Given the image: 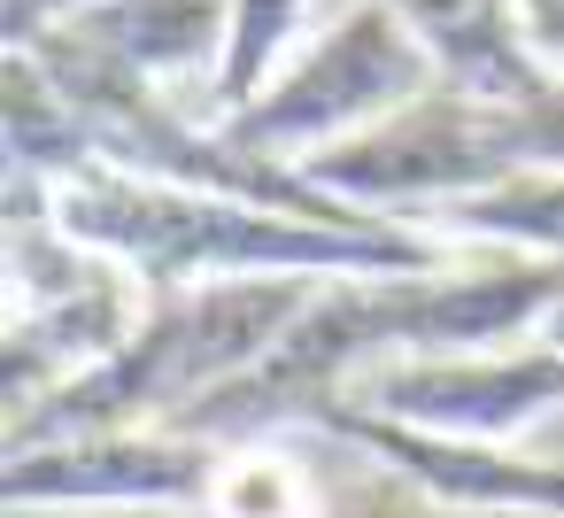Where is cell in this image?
I'll use <instances>...</instances> for the list:
<instances>
[{"mask_svg":"<svg viewBox=\"0 0 564 518\" xmlns=\"http://www.w3.org/2000/svg\"><path fill=\"white\" fill-rule=\"evenodd\" d=\"M556 310H564V263H541V256L394 271V279H333L310 294V310L286 325V341L256 371H240L225 395H209L171 433H202V441L310 433L333 402L356 395V379H371L387 364L518 348Z\"/></svg>","mask_w":564,"mask_h":518,"instance_id":"obj_1","label":"cell"},{"mask_svg":"<svg viewBox=\"0 0 564 518\" xmlns=\"http://www.w3.org/2000/svg\"><path fill=\"white\" fill-rule=\"evenodd\" d=\"M47 217L132 271L148 294H186V287H232V279H394V271H448V240L364 217V225H325V217H286L256 209L232 194H178L117 171H78L55 186Z\"/></svg>","mask_w":564,"mask_h":518,"instance_id":"obj_2","label":"cell"},{"mask_svg":"<svg viewBox=\"0 0 564 518\" xmlns=\"http://www.w3.org/2000/svg\"><path fill=\"white\" fill-rule=\"evenodd\" d=\"M310 279H232V287H186V294H148V317L132 341L55 387L47 402L0 418V456L55 449V441H94V433H171L186 425L209 395H225L240 371H256L286 325L310 310Z\"/></svg>","mask_w":564,"mask_h":518,"instance_id":"obj_3","label":"cell"},{"mask_svg":"<svg viewBox=\"0 0 564 518\" xmlns=\"http://www.w3.org/2000/svg\"><path fill=\"white\" fill-rule=\"evenodd\" d=\"M140 317L148 287L132 271L78 248L55 217H0V418L101 371Z\"/></svg>","mask_w":564,"mask_h":518,"instance_id":"obj_4","label":"cell"},{"mask_svg":"<svg viewBox=\"0 0 564 518\" xmlns=\"http://www.w3.org/2000/svg\"><path fill=\"white\" fill-rule=\"evenodd\" d=\"M425 94H441L433 55L402 32L387 0H364L325 40H310V55H294L279 71V86L256 109L225 117V132L271 163H310V155H333V148L379 132L387 117L417 109Z\"/></svg>","mask_w":564,"mask_h":518,"instance_id":"obj_5","label":"cell"},{"mask_svg":"<svg viewBox=\"0 0 564 518\" xmlns=\"http://www.w3.org/2000/svg\"><path fill=\"white\" fill-rule=\"evenodd\" d=\"M371 418H394L433 441H471V449H518L541 418L564 410V348L556 341H518L495 356H441V364H387L356 379L348 395Z\"/></svg>","mask_w":564,"mask_h":518,"instance_id":"obj_6","label":"cell"},{"mask_svg":"<svg viewBox=\"0 0 564 518\" xmlns=\"http://www.w3.org/2000/svg\"><path fill=\"white\" fill-rule=\"evenodd\" d=\"M232 441L202 433H94L0 464L9 510H202Z\"/></svg>","mask_w":564,"mask_h":518,"instance_id":"obj_7","label":"cell"},{"mask_svg":"<svg viewBox=\"0 0 564 518\" xmlns=\"http://www.w3.org/2000/svg\"><path fill=\"white\" fill-rule=\"evenodd\" d=\"M317 441H340L356 456H371L387 479H410L441 503L464 510H495V518H564V456H525V449H471V441H433L410 433L394 418H371L356 402H333L317 425Z\"/></svg>","mask_w":564,"mask_h":518,"instance_id":"obj_8","label":"cell"},{"mask_svg":"<svg viewBox=\"0 0 564 518\" xmlns=\"http://www.w3.org/2000/svg\"><path fill=\"white\" fill-rule=\"evenodd\" d=\"M402 17V32L433 55L441 71V94H464V101H533L556 86V71L533 55L525 40V17L518 0H387Z\"/></svg>","mask_w":564,"mask_h":518,"instance_id":"obj_9","label":"cell"},{"mask_svg":"<svg viewBox=\"0 0 564 518\" xmlns=\"http://www.w3.org/2000/svg\"><path fill=\"white\" fill-rule=\"evenodd\" d=\"M425 233H441V240H487L495 256L564 263V179H518V186L448 202V209L425 217Z\"/></svg>","mask_w":564,"mask_h":518,"instance_id":"obj_10","label":"cell"},{"mask_svg":"<svg viewBox=\"0 0 564 518\" xmlns=\"http://www.w3.org/2000/svg\"><path fill=\"white\" fill-rule=\"evenodd\" d=\"M194 518H333L317 472L279 441H232Z\"/></svg>","mask_w":564,"mask_h":518,"instance_id":"obj_11","label":"cell"},{"mask_svg":"<svg viewBox=\"0 0 564 518\" xmlns=\"http://www.w3.org/2000/svg\"><path fill=\"white\" fill-rule=\"evenodd\" d=\"M232 24H225V55L209 71V101H217V125L256 109L271 86H279V63L294 47V24H302V0H225Z\"/></svg>","mask_w":564,"mask_h":518,"instance_id":"obj_12","label":"cell"},{"mask_svg":"<svg viewBox=\"0 0 564 518\" xmlns=\"http://www.w3.org/2000/svg\"><path fill=\"white\" fill-rule=\"evenodd\" d=\"M86 9H101V0H0V47H32Z\"/></svg>","mask_w":564,"mask_h":518,"instance_id":"obj_13","label":"cell"},{"mask_svg":"<svg viewBox=\"0 0 564 518\" xmlns=\"http://www.w3.org/2000/svg\"><path fill=\"white\" fill-rule=\"evenodd\" d=\"M518 17H525V40H533V55L556 71V63H564V0H518Z\"/></svg>","mask_w":564,"mask_h":518,"instance_id":"obj_14","label":"cell"}]
</instances>
